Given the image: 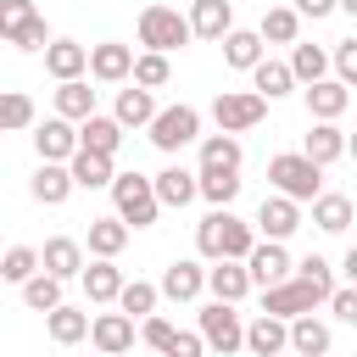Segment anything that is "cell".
I'll use <instances>...</instances> for the list:
<instances>
[{
  "instance_id": "obj_26",
  "label": "cell",
  "mask_w": 357,
  "mask_h": 357,
  "mask_svg": "<svg viewBox=\"0 0 357 357\" xmlns=\"http://www.w3.org/2000/svg\"><path fill=\"white\" fill-rule=\"evenodd\" d=\"M123 284H128V279H123V268H117L112 257H100V262L84 268V290H89V301H117Z\"/></svg>"
},
{
  "instance_id": "obj_27",
  "label": "cell",
  "mask_w": 357,
  "mask_h": 357,
  "mask_svg": "<svg viewBox=\"0 0 357 357\" xmlns=\"http://www.w3.org/2000/svg\"><path fill=\"white\" fill-rule=\"evenodd\" d=\"M262 45H268V39H262L257 28H234V33L223 39V61H229V67H262V61H268Z\"/></svg>"
},
{
  "instance_id": "obj_44",
  "label": "cell",
  "mask_w": 357,
  "mask_h": 357,
  "mask_svg": "<svg viewBox=\"0 0 357 357\" xmlns=\"http://www.w3.org/2000/svg\"><path fill=\"white\" fill-rule=\"evenodd\" d=\"M33 123V100L22 95V89H6V100H0V128H28Z\"/></svg>"
},
{
  "instance_id": "obj_13",
  "label": "cell",
  "mask_w": 357,
  "mask_h": 357,
  "mask_svg": "<svg viewBox=\"0 0 357 357\" xmlns=\"http://www.w3.org/2000/svg\"><path fill=\"white\" fill-rule=\"evenodd\" d=\"M89 340H95L106 357H123V351L134 346V318H128V312H100L95 329H89Z\"/></svg>"
},
{
  "instance_id": "obj_8",
  "label": "cell",
  "mask_w": 357,
  "mask_h": 357,
  "mask_svg": "<svg viewBox=\"0 0 357 357\" xmlns=\"http://www.w3.org/2000/svg\"><path fill=\"white\" fill-rule=\"evenodd\" d=\"M33 145H39V162H73L84 151V139H78V128L67 117H45L33 128Z\"/></svg>"
},
{
  "instance_id": "obj_21",
  "label": "cell",
  "mask_w": 357,
  "mask_h": 357,
  "mask_svg": "<svg viewBox=\"0 0 357 357\" xmlns=\"http://www.w3.org/2000/svg\"><path fill=\"white\" fill-rule=\"evenodd\" d=\"M257 33H262L268 45H296V39H301V11H296V6H268L262 22H257Z\"/></svg>"
},
{
  "instance_id": "obj_17",
  "label": "cell",
  "mask_w": 357,
  "mask_h": 357,
  "mask_svg": "<svg viewBox=\"0 0 357 357\" xmlns=\"http://www.w3.org/2000/svg\"><path fill=\"white\" fill-rule=\"evenodd\" d=\"M245 346H251L257 357H279V351L290 346V324L273 318V312H262L257 324H245Z\"/></svg>"
},
{
  "instance_id": "obj_5",
  "label": "cell",
  "mask_w": 357,
  "mask_h": 357,
  "mask_svg": "<svg viewBox=\"0 0 357 357\" xmlns=\"http://www.w3.org/2000/svg\"><path fill=\"white\" fill-rule=\"evenodd\" d=\"M262 112H268V100H262L257 89H223V95L212 100V117H218L223 134H245V128H257Z\"/></svg>"
},
{
  "instance_id": "obj_23",
  "label": "cell",
  "mask_w": 357,
  "mask_h": 357,
  "mask_svg": "<svg viewBox=\"0 0 357 357\" xmlns=\"http://www.w3.org/2000/svg\"><path fill=\"white\" fill-rule=\"evenodd\" d=\"M201 173H240V139L234 134H206L201 139Z\"/></svg>"
},
{
  "instance_id": "obj_36",
  "label": "cell",
  "mask_w": 357,
  "mask_h": 357,
  "mask_svg": "<svg viewBox=\"0 0 357 357\" xmlns=\"http://www.w3.org/2000/svg\"><path fill=\"white\" fill-rule=\"evenodd\" d=\"M22 301H28L33 312H45V318H50L56 307H67V301H61V279H56V273H33V279L22 284Z\"/></svg>"
},
{
  "instance_id": "obj_31",
  "label": "cell",
  "mask_w": 357,
  "mask_h": 357,
  "mask_svg": "<svg viewBox=\"0 0 357 357\" xmlns=\"http://www.w3.org/2000/svg\"><path fill=\"white\" fill-rule=\"evenodd\" d=\"M117 123H123V128H139V123L151 128V123H156V100H151V89L128 84V89L117 95Z\"/></svg>"
},
{
  "instance_id": "obj_41",
  "label": "cell",
  "mask_w": 357,
  "mask_h": 357,
  "mask_svg": "<svg viewBox=\"0 0 357 357\" xmlns=\"http://www.w3.org/2000/svg\"><path fill=\"white\" fill-rule=\"evenodd\" d=\"M324 67H329V56H324L318 45H296V56H290V73H296L301 84H324Z\"/></svg>"
},
{
  "instance_id": "obj_34",
  "label": "cell",
  "mask_w": 357,
  "mask_h": 357,
  "mask_svg": "<svg viewBox=\"0 0 357 357\" xmlns=\"http://www.w3.org/2000/svg\"><path fill=\"white\" fill-rule=\"evenodd\" d=\"M67 167H73V178H78L84 190H95V184H117V173H112V156H100V151H78Z\"/></svg>"
},
{
  "instance_id": "obj_12",
  "label": "cell",
  "mask_w": 357,
  "mask_h": 357,
  "mask_svg": "<svg viewBox=\"0 0 357 357\" xmlns=\"http://www.w3.org/2000/svg\"><path fill=\"white\" fill-rule=\"evenodd\" d=\"M257 223L268 229V240H284V234H296V229H301V201H290V195H262Z\"/></svg>"
},
{
  "instance_id": "obj_51",
  "label": "cell",
  "mask_w": 357,
  "mask_h": 357,
  "mask_svg": "<svg viewBox=\"0 0 357 357\" xmlns=\"http://www.w3.org/2000/svg\"><path fill=\"white\" fill-rule=\"evenodd\" d=\"M335 6H340V0H296V11H301V17H329Z\"/></svg>"
},
{
  "instance_id": "obj_43",
  "label": "cell",
  "mask_w": 357,
  "mask_h": 357,
  "mask_svg": "<svg viewBox=\"0 0 357 357\" xmlns=\"http://www.w3.org/2000/svg\"><path fill=\"white\" fill-rule=\"evenodd\" d=\"M6 39H11L17 50H50V45H56V39H50V28H45V17H28V22H22V28H11Z\"/></svg>"
},
{
  "instance_id": "obj_1",
  "label": "cell",
  "mask_w": 357,
  "mask_h": 357,
  "mask_svg": "<svg viewBox=\"0 0 357 357\" xmlns=\"http://www.w3.org/2000/svg\"><path fill=\"white\" fill-rule=\"evenodd\" d=\"M195 245H201V257H212V262H245V257L257 251V234H251L245 218H234L229 206H218V212L201 218Z\"/></svg>"
},
{
  "instance_id": "obj_30",
  "label": "cell",
  "mask_w": 357,
  "mask_h": 357,
  "mask_svg": "<svg viewBox=\"0 0 357 357\" xmlns=\"http://www.w3.org/2000/svg\"><path fill=\"white\" fill-rule=\"evenodd\" d=\"M251 89H257L262 100H279V95H290V89H296V73H290V61H262V67H251Z\"/></svg>"
},
{
  "instance_id": "obj_25",
  "label": "cell",
  "mask_w": 357,
  "mask_h": 357,
  "mask_svg": "<svg viewBox=\"0 0 357 357\" xmlns=\"http://www.w3.org/2000/svg\"><path fill=\"white\" fill-rule=\"evenodd\" d=\"M201 284H206L201 262H167V273H162V296H173V301H195Z\"/></svg>"
},
{
  "instance_id": "obj_22",
  "label": "cell",
  "mask_w": 357,
  "mask_h": 357,
  "mask_svg": "<svg viewBox=\"0 0 357 357\" xmlns=\"http://www.w3.org/2000/svg\"><path fill=\"white\" fill-rule=\"evenodd\" d=\"M45 67H50V78H61V84H73L84 67H89V50L78 45V39H56L50 50H45Z\"/></svg>"
},
{
  "instance_id": "obj_52",
  "label": "cell",
  "mask_w": 357,
  "mask_h": 357,
  "mask_svg": "<svg viewBox=\"0 0 357 357\" xmlns=\"http://www.w3.org/2000/svg\"><path fill=\"white\" fill-rule=\"evenodd\" d=\"M340 268H346V279H351V284H357V245H351V251H346V262H340Z\"/></svg>"
},
{
  "instance_id": "obj_35",
  "label": "cell",
  "mask_w": 357,
  "mask_h": 357,
  "mask_svg": "<svg viewBox=\"0 0 357 357\" xmlns=\"http://www.w3.org/2000/svg\"><path fill=\"white\" fill-rule=\"evenodd\" d=\"M33 273H45V257H39L33 245H11L6 262H0V279H6V284H28Z\"/></svg>"
},
{
  "instance_id": "obj_54",
  "label": "cell",
  "mask_w": 357,
  "mask_h": 357,
  "mask_svg": "<svg viewBox=\"0 0 357 357\" xmlns=\"http://www.w3.org/2000/svg\"><path fill=\"white\" fill-rule=\"evenodd\" d=\"M351 156H357V134H351Z\"/></svg>"
},
{
  "instance_id": "obj_33",
  "label": "cell",
  "mask_w": 357,
  "mask_h": 357,
  "mask_svg": "<svg viewBox=\"0 0 357 357\" xmlns=\"http://www.w3.org/2000/svg\"><path fill=\"white\" fill-rule=\"evenodd\" d=\"M290 351H301V357H324L329 351V329L307 312V318H290Z\"/></svg>"
},
{
  "instance_id": "obj_53",
  "label": "cell",
  "mask_w": 357,
  "mask_h": 357,
  "mask_svg": "<svg viewBox=\"0 0 357 357\" xmlns=\"http://www.w3.org/2000/svg\"><path fill=\"white\" fill-rule=\"evenodd\" d=\"M340 11H346V17H357V0H340Z\"/></svg>"
},
{
  "instance_id": "obj_11",
  "label": "cell",
  "mask_w": 357,
  "mask_h": 357,
  "mask_svg": "<svg viewBox=\"0 0 357 357\" xmlns=\"http://www.w3.org/2000/svg\"><path fill=\"white\" fill-rule=\"evenodd\" d=\"M134 50L128 45H117V39H106V45H95L89 50V73L100 78V84H123V78H134Z\"/></svg>"
},
{
  "instance_id": "obj_42",
  "label": "cell",
  "mask_w": 357,
  "mask_h": 357,
  "mask_svg": "<svg viewBox=\"0 0 357 357\" xmlns=\"http://www.w3.org/2000/svg\"><path fill=\"white\" fill-rule=\"evenodd\" d=\"M296 279H301V284H312V290H318V296H324V301H329V296H335V273H329V262H324V257H318V251H312V257H301V262H296Z\"/></svg>"
},
{
  "instance_id": "obj_40",
  "label": "cell",
  "mask_w": 357,
  "mask_h": 357,
  "mask_svg": "<svg viewBox=\"0 0 357 357\" xmlns=\"http://www.w3.org/2000/svg\"><path fill=\"white\" fill-rule=\"evenodd\" d=\"M167 78H173V61H167L162 50H145V56L134 61V84H139V89H162Z\"/></svg>"
},
{
  "instance_id": "obj_32",
  "label": "cell",
  "mask_w": 357,
  "mask_h": 357,
  "mask_svg": "<svg viewBox=\"0 0 357 357\" xmlns=\"http://www.w3.org/2000/svg\"><path fill=\"white\" fill-rule=\"evenodd\" d=\"M128 245V223L112 212V218H89V251L95 257H117Z\"/></svg>"
},
{
  "instance_id": "obj_45",
  "label": "cell",
  "mask_w": 357,
  "mask_h": 357,
  "mask_svg": "<svg viewBox=\"0 0 357 357\" xmlns=\"http://www.w3.org/2000/svg\"><path fill=\"white\" fill-rule=\"evenodd\" d=\"M201 195H206L212 206H229V201L240 195V173H201Z\"/></svg>"
},
{
  "instance_id": "obj_28",
  "label": "cell",
  "mask_w": 357,
  "mask_h": 357,
  "mask_svg": "<svg viewBox=\"0 0 357 357\" xmlns=\"http://www.w3.org/2000/svg\"><path fill=\"white\" fill-rule=\"evenodd\" d=\"M56 117H67V123H89V117H95V89H89L84 78L61 84V89H56Z\"/></svg>"
},
{
  "instance_id": "obj_4",
  "label": "cell",
  "mask_w": 357,
  "mask_h": 357,
  "mask_svg": "<svg viewBox=\"0 0 357 357\" xmlns=\"http://www.w3.org/2000/svg\"><path fill=\"white\" fill-rule=\"evenodd\" d=\"M190 33H195L190 17H178L173 6H145V11H139V45H145V50H162V56H167V50H178Z\"/></svg>"
},
{
  "instance_id": "obj_19",
  "label": "cell",
  "mask_w": 357,
  "mask_h": 357,
  "mask_svg": "<svg viewBox=\"0 0 357 357\" xmlns=\"http://www.w3.org/2000/svg\"><path fill=\"white\" fill-rule=\"evenodd\" d=\"M156 195H162V206H190V201L201 195V173H190V167H162V173H156Z\"/></svg>"
},
{
  "instance_id": "obj_15",
  "label": "cell",
  "mask_w": 357,
  "mask_h": 357,
  "mask_svg": "<svg viewBox=\"0 0 357 357\" xmlns=\"http://www.w3.org/2000/svg\"><path fill=\"white\" fill-rule=\"evenodd\" d=\"M351 106V89L340 84V78H324V84H307V112L318 117V123H335L340 112Z\"/></svg>"
},
{
  "instance_id": "obj_24",
  "label": "cell",
  "mask_w": 357,
  "mask_h": 357,
  "mask_svg": "<svg viewBox=\"0 0 357 357\" xmlns=\"http://www.w3.org/2000/svg\"><path fill=\"white\" fill-rule=\"evenodd\" d=\"M45 273H56V279H73V273H84V245L78 240H67V234H56V240H45Z\"/></svg>"
},
{
  "instance_id": "obj_38",
  "label": "cell",
  "mask_w": 357,
  "mask_h": 357,
  "mask_svg": "<svg viewBox=\"0 0 357 357\" xmlns=\"http://www.w3.org/2000/svg\"><path fill=\"white\" fill-rule=\"evenodd\" d=\"M312 223H318L324 234H340V229L351 223V195H318V201H312Z\"/></svg>"
},
{
  "instance_id": "obj_16",
  "label": "cell",
  "mask_w": 357,
  "mask_h": 357,
  "mask_svg": "<svg viewBox=\"0 0 357 357\" xmlns=\"http://www.w3.org/2000/svg\"><path fill=\"white\" fill-rule=\"evenodd\" d=\"M78 178H73V167L67 162H39V173H33V201H45V206H61L67 201V190H73Z\"/></svg>"
},
{
  "instance_id": "obj_29",
  "label": "cell",
  "mask_w": 357,
  "mask_h": 357,
  "mask_svg": "<svg viewBox=\"0 0 357 357\" xmlns=\"http://www.w3.org/2000/svg\"><path fill=\"white\" fill-rule=\"evenodd\" d=\"M78 139H84V151H100V156H117V145H123V123L117 117H89V123H78Z\"/></svg>"
},
{
  "instance_id": "obj_50",
  "label": "cell",
  "mask_w": 357,
  "mask_h": 357,
  "mask_svg": "<svg viewBox=\"0 0 357 357\" xmlns=\"http://www.w3.org/2000/svg\"><path fill=\"white\" fill-rule=\"evenodd\" d=\"M329 307H335V318H340V324H357V284H351V290H335V296H329Z\"/></svg>"
},
{
  "instance_id": "obj_3",
  "label": "cell",
  "mask_w": 357,
  "mask_h": 357,
  "mask_svg": "<svg viewBox=\"0 0 357 357\" xmlns=\"http://www.w3.org/2000/svg\"><path fill=\"white\" fill-rule=\"evenodd\" d=\"M324 167L307 156V151H284V156H273L268 162V178H273V190L279 195H290V201H318V178Z\"/></svg>"
},
{
  "instance_id": "obj_47",
  "label": "cell",
  "mask_w": 357,
  "mask_h": 357,
  "mask_svg": "<svg viewBox=\"0 0 357 357\" xmlns=\"http://www.w3.org/2000/svg\"><path fill=\"white\" fill-rule=\"evenodd\" d=\"M28 17H39V11H33V0H0V33L22 28Z\"/></svg>"
},
{
  "instance_id": "obj_10",
  "label": "cell",
  "mask_w": 357,
  "mask_h": 357,
  "mask_svg": "<svg viewBox=\"0 0 357 357\" xmlns=\"http://www.w3.org/2000/svg\"><path fill=\"white\" fill-rule=\"evenodd\" d=\"M245 268H251V279L262 284V290H273V284H284L290 279V251H284V240H268V245H257L251 257H245Z\"/></svg>"
},
{
  "instance_id": "obj_18",
  "label": "cell",
  "mask_w": 357,
  "mask_h": 357,
  "mask_svg": "<svg viewBox=\"0 0 357 357\" xmlns=\"http://www.w3.org/2000/svg\"><path fill=\"white\" fill-rule=\"evenodd\" d=\"M301 151H307V156H312L318 167H329V162H340V156L351 151V134H340L335 123H318V128H312V134L301 139Z\"/></svg>"
},
{
  "instance_id": "obj_48",
  "label": "cell",
  "mask_w": 357,
  "mask_h": 357,
  "mask_svg": "<svg viewBox=\"0 0 357 357\" xmlns=\"http://www.w3.org/2000/svg\"><path fill=\"white\" fill-rule=\"evenodd\" d=\"M201 351H206V335H190V329H178V335H173V346H167L162 357H201Z\"/></svg>"
},
{
  "instance_id": "obj_20",
  "label": "cell",
  "mask_w": 357,
  "mask_h": 357,
  "mask_svg": "<svg viewBox=\"0 0 357 357\" xmlns=\"http://www.w3.org/2000/svg\"><path fill=\"white\" fill-rule=\"evenodd\" d=\"M206 284H212V296H218V301H240L257 279H251V268H245V262H212V268H206Z\"/></svg>"
},
{
  "instance_id": "obj_9",
  "label": "cell",
  "mask_w": 357,
  "mask_h": 357,
  "mask_svg": "<svg viewBox=\"0 0 357 357\" xmlns=\"http://www.w3.org/2000/svg\"><path fill=\"white\" fill-rule=\"evenodd\" d=\"M318 301H324V296H318L312 284H301V279H284V284H273V290L262 296V312H273V318H284V324H290V318H307Z\"/></svg>"
},
{
  "instance_id": "obj_2",
  "label": "cell",
  "mask_w": 357,
  "mask_h": 357,
  "mask_svg": "<svg viewBox=\"0 0 357 357\" xmlns=\"http://www.w3.org/2000/svg\"><path fill=\"white\" fill-rule=\"evenodd\" d=\"M112 201H117V218H123L128 229H145V223H156V212H162L156 178H145V173H117Z\"/></svg>"
},
{
  "instance_id": "obj_37",
  "label": "cell",
  "mask_w": 357,
  "mask_h": 357,
  "mask_svg": "<svg viewBox=\"0 0 357 357\" xmlns=\"http://www.w3.org/2000/svg\"><path fill=\"white\" fill-rule=\"evenodd\" d=\"M45 324H50V340H61V346H73V340H84V335L95 329L84 307H56V312H50Z\"/></svg>"
},
{
  "instance_id": "obj_49",
  "label": "cell",
  "mask_w": 357,
  "mask_h": 357,
  "mask_svg": "<svg viewBox=\"0 0 357 357\" xmlns=\"http://www.w3.org/2000/svg\"><path fill=\"white\" fill-rule=\"evenodd\" d=\"M335 67H340V84L351 89V84H357V39H346V45L335 50Z\"/></svg>"
},
{
  "instance_id": "obj_39",
  "label": "cell",
  "mask_w": 357,
  "mask_h": 357,
  "mask_svg": "<svg viewBox=\"0 0 357 357\" xmlns=\"http://www.w3.org/2000/svg\"><path fill=\"white\" fill-rule=\"evenodd\" d=\"M117 312H128V318H151V312H156V284L128 279V284H123V296H117Z\"/></svg>"
},
{
  "instance_id": "obj_14",
  "label": "cell",
  "mask_w": 357,
  "mask_h": 357,
  "mask_svg": "<svg viewBox=\"0 0 357 357\" xmlns=\"http://www.w3.org/2000/svg\"><path fill=\"white\" fill-rule=\"evenodd\" d=\"M190 28L201 33V39H229L234 33V6L229 0H195V11H190Z\"/></svg>"
},
{
  "instance_id": "obj_46",
  "label": "cell",
  "mask_w": 357,
  "mask_h": 357,
  "mask_svg": "<svg viewBox=\"0 0 357 357\" xmlns=\"http://www.w3.org/2000/svg\"><path fill=\"white\" fill-rule=\"evenodd\" d=\"M173 335H178V329H173V318H162V312H151V318L139 324V340H145L151 351H167V346H173Z\"/></svg>"
},
{
  "instance_id": "obj_7",
  "label": "cell",
  "mask_w": 357,
  "mask_h": 357,
  "mask_svg": "<svg viewBox=\"0 0 357 357\" xmlns=\"http://www.w3.org/2000/svg\"><path fill=\"white\" fill-rule=\"evenodd\" d=\"M201 335H206V346L212 351H234V346H245V324H240V312H234V301H212V307H201Z\"/></svg>"
},
{
  "instance_id": "obj_6",
  "label": "cell",
  "mask_w": 357,
  "mask_h": 357,
  "mask_svg": "<svg viewBox=\"0 0 357 357\" xmlns=\"http://www.w3.org/2000/svg\"><path fill=\"white\" fill-rule=\"evenodd\" d=\"M195 134H201V112H195V106H162L156 123H151V145H156V151H178V145H190Z\"/></svg>"
}]
</instances>
